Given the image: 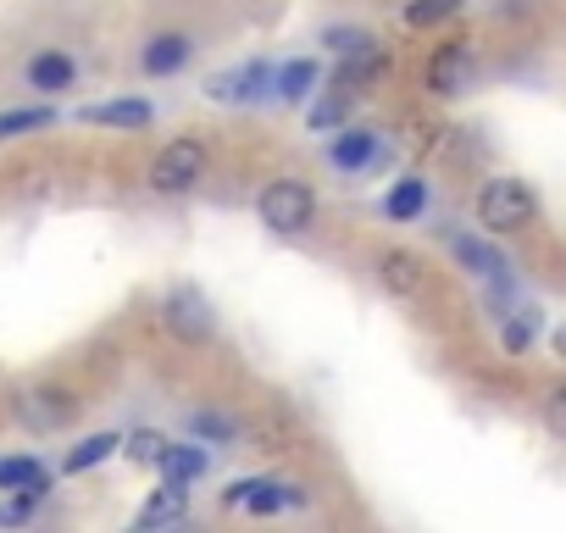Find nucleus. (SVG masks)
I'll list each match as a JSON object with an SVG mask.
<instances>
[{
  "instance_id": "1",
  "label": "nucleus",
  "mask_w": 566,
  "mask_h": 533,
  "mask_svg": "<svg viewBox=\"0 0 566 533\" xmlns=\"http://www.w3.org/2000/svg\"><path fill=\"white\" fill-rule=\"evenodd\" d=\"M478 222H483V233H522L527 222H538L533 184L527 178H511V173L483 178V189H478Z\"/></svg>"
},
{
  "instance_id": "2",
  "label": "nucleus",
  "mask_w": 566,
  "mask_h": 533,
  "mask_svg": "<svg viewBox=\"0 0 566 533\" xmlns=\"http://www.w3.org/2000/svg\"><path fill=\"white\" fill-rule=\"evenodd\" d=\"M255 217H261V228L295 239V233H306V228L317 222V189L301 184V178H272V184L255 195Z\"/></svg>"
},
{
  "instance_id": "3",
  "label": "nucleus",
  "mask_w": 566,
  "mask_h": 533,
  "mask_svg": "<svg viewBox=\"0 0 566 533\" xmlns=\"http://www.w3.org/2000/svg\"><path fill=\"white\" fill-rule=\"evenodd\" d=\"M206 178H211V145L206 139H189V134H178L172 145H161L156 161H150V189L156 195H189Z\"/></svg>"
},
{
  "instance_id": "4",
  "label": "nucleus",
  "mask_w": 566,
  "mask_h": 533,
  "mask_svg": "<svg viewBox=\"0 0 566 533\" xmlns=\"http://www.w3.org/2000/svg\"><path fill=\"white\" fill-rule=\"evenodd\" d=\"M161 323H167L172 339H184V345H211V339H217V312H211L206 290H195V284H172V290L161 295Z\"/></svg>"
},
{
  "instance_id": "5",
  "label": "nucleus",
  "mask_w": 566,
  "mask_h": 533,
  "mask_svg": "<svg viewBox=\"0 0 566 533\" xmlns=\"http://www.w3.org/2000/svg\"><path fill=\"white\" fill-rule=\"evenodd\" d=\"M312 494L301 483H283V478H239L228 483L222 505L228 511H250V516H277V511H290V505H306Z\"/></svg>"
},
{
  "instance_id": "6",
  "label": "nucleus",
  "mask_w": 566,
  "mask_h": 533,
  "mask_svg": "<svg viewBox=\"0 0 566 533\" xmlns=\"http://www.w3.org/2000/svg\"><path fill=\"white\" fill-rule=\"evenodd\" d=\"M272 73H277L272 62L250 56V62H239V67L206 79V101H217V106H255V101L272 95Z\"/></svg>"
},
{
  "instance_id": "7",
  "label": "nucleus",
  "mask_w": 566,
  "mask_h": 533,
  "mask_svg": "<svg viewBox=\"0 0 566 533\" xmlns=\"http://www.w3.org/2000/svg\"><path fill=\"white\" fill-rule=\"evenodd\" d=\"M472 73H478V56L467 40H444L433 56H428V95L433 101H455L472 90Z\"/></svg>"
},
{
  "instance_id": "8",
  "label": "nucleus",
  "mask_w": 566,
  "mask_h": 533,
  "mask_svg": "<svg viewBox=\"0 0 566 533\" xmlns=\"http://www.w3.org/2000/svg\"><path fill=\"white\" fill-rule=\"evenodd\" d=\"M73 411H78V400H73L67 389H56V384H29V389H18V422H23L29 433H56V428L73 422Z\"/></svg>"
},
{
  "instance_id": "9",
  "label": "nucleus",
  "mask_w": 566,
  "mask_h": 533,
  "mask_svg": "<svg viewBox=\"0 0 566 533\" xmlns=\"http://www.w3.org/2000/svg\"><path fill=\"white\" fill-rule=\"evenodd\" d=\"M378 284L395 295V301H428L433 279L417 250H378Z\"/></svg>"
},
{
  "instance_id": "10",
  "label": "nucleus",
  "mask_w": 566,
  "mask_h": 533,
  "mask_svg": "<svg viewBox=\"0 0 566 533\" xmlns=\"http://www.w3.org/2000/svg\"><path fill=\"white\" fill-rule=\"evenodd\" d=\"M78 123L117 128V134H145V128L156 123V112H150V101H139V95H117V101H95V106H84Z\"/></svg>"
},
{
  "instance_id": "11",
  "label": "nucleus",
  "mask_w": 566,
  "mask_h": 533,
  "mask_svg": "<svg viewBox=\"0 0 566 533\" xmlns=\"http://www.w3.org/2000/svg\"><path fill=\"white\" fill-rule=\"evenodd\" d=\"M328 161H334L339 173H361V167H373V161H378V128H361V123L334 128Z\"/></svg>"
},
{
  "instance_id": "12",
  "label": "nucleus",
  "mask_w": 566,
  "mask_h": 533,
  "mask_svg": "<svg viewBox=\"0 0 566 533\" xmlns=\"http://www.w3.org/2000/svg\"><path fill=\"white\" fill-rule=\"evenodd\" d=\"M317 84H323V62H317V56H295V62H283V67L272 73V95H277L283 106H306V101L317 95Z\"/></svg>"
},
{
  "instance_id": "13",
  "label": "nucleus",
  "mask_w": 566,
  "mask_h": 533,
  "mask_svg": "<svg viewBox=\"0 0 566 533\" xmlns=\"http://www.w3.org/2000/svg\"><path fill=\"white\" fill-rule=\"evenodd\" d=\"M189 56H195V40L172 29V34H156V40L139 51V67H145L150 79H172V73L189 67Z\"/></svg>"
},
{
  "instance_id": "14",
  "label": "nucleus",
  "mask_w": 566,
  "mask_h": 533,
  "mask_svg": "<svg viewBox=\"0 0 566 533\" xmlns=\"http://www.w3.org/2000/svg\"><path fill=\"white\" fill-rule=\"evenodd\" d=\"M189 516V483H178V478H167L145 505H139V527H172V522H184Z\"/></svg>"
},
{
  "instance_id": "15",
  "label": "nucleus",
  "mask_w": 566,
  "mask_h": 533,
  "mask_svg": "<svg viewBox=\"0 0 566 533\" xmlns=\"http://www.w3.org/2000/svg\"><path fill=\"white\" fill-rule=\"evenodd\" d=\"M450 250H455V261L467 266V273H478V279H489V284H511V273H505V255H500V250H489L483 239L455 233V239H450Z\"/></svg>"
},
{
  "instance_id": "16",
  "label": "nucleus",
  "mask_w": 566,
  "mask_h": 533,
  "mask_svg": "<svg viewBox=\"0 0 566 533\" xmlns=\"http://www.w3.org/2000/svg\"><path fill=\"white\" fill-rule=\"evenodd\" d=\"M0 489H12V494H40L51 489V467L40 456H0Z\"/></svg>"
},
{
  "instance_id": "17",
  "label": "nucleus",
  "mask_w": 566,
  "mask_h": 533,
  "mask_svg": "<svg viewBox=\"0 0 566 533\" xmlns=\"http://www.w3.org/2000/svg\"><path fill=\"white\" fill-rule=\"evenodd\" d=\"M29 84H34V90H45V95H62V90H73V84H78V62H73V56H62V51H40V56L29 62Z\"/></svg>"
},
{
  "instance_id": "18",
  "label": "nucleus",
  "mask_w": 566,
  "mask_h": 533,
  "mask_svg": "<svg viewBox=\"0 0 566 533\" xmlns=\"http://www.w3.org/2000/svg\"><path fill=\"white\" fill-rule=\"evenodd\" d=\"M45 128H56V112L51 106H12V112H0V145L45 134Z\"/></svg>"
},
{
  "instance_id": "19",
  "label": "nucleus",
  "mask_w": 566,
  "mask_h": 533,
  "mask_svg": "<svg viewBox=\"0 0 566 533\" xmlns=\"http://www.w3.org/2000/svg\"><path fill=\"white\" fill-rule=\"evenodd\" d=\"M384 211H389V222H417L428 211V178H400L384 195Z\"/></svg>"
},
{
  "instance_id": "20",
  "label": "nucleus",
  "mask_w": 566,
  "mask_h": 533,
  "mask_svg": "<svg viewBox=\"0 0 566 533\" xmlns=\"http://www.w3.org/2000/svg\"><path fill=\"white\" fill-rule=\"evenodd\" d=\"M123 450V433H90V439H78L73 450H67V461H62V472H90V467H101V461H112Z\"/></svg>"
},
{
  "instance_id": "21",
  "label": "nucleus",
  "mask_w": 566,
  "mask_h": 533,
  "mask_svg": "<svg viewBox=\"0 0 566 533\" xmlns=\"http://www.w3.org/2000/svg\"><path fill=\"white\" fill-rule=\"evenodd\" d=\"M189 433H195V439H206V445H239V433H244V428H239V417H233V411H211V406H206V411H195V417H189Z\"/></svg>"
},
{
  "instance_id": "22",
  "label": "nucleus",
  "mask_w": 566,
  "mask_h": 533,
  "mask_svg": "<svg viewBox=\"0 0 566 533\" xmlns=\"http://www.w3.org/2000/svg\"><path fill=\"white\" fill-rule=\"evenodd\" d=\"M206 467H211V456H206L200 445H167V456H161V472H167V478H178V483L206 478Z\"/></svg>"
},
{
  "instance_id": "23",
  "label": "nucleus",
  "mask_w": 566,
  "mask_h": 533,
  "mask_svg": "<svg viewBox=\"0 0 566 533\" xmlns=\"http://www.w3.org/2000/svg\"><path fill=\"white\" fill-rule=\"evenodd\" d=\"M350 106H356V90H350V84H339V95H328V101H317V106H312V128H317V134L345 128V123H350Z\"/></svg>"
},
{
  "instance_id": "24",
  "label": "nucleus",
  "mask_w": 566,
  "mask_h": 533,
  "mask_svg": "<svg viewBox=\"0 0 566 533\" xmlns=\"http://www.w3.org/2000/svg\"><path fill=\"white\" fill-rule=\"evenodd\" d=\"M167 433H156V428H134L128 439H123V450H128V461L134 467H161V456H167Z\"/></svg>"
},
{
  "instance_id": "25",
  "label": "nucleus",
  "mask_w": 566,
  "mask_h": 533,
  "mask_svg": "<svg viewBox=\"0 0 566 533\" xmlns=\"http://www.w3.org/2000/svg\"><path fill=\"white\" fill-rule=\"evenodd\" d=\"M533 334H538V312H533V306H522V312H511V317H505L500 345H505L511 356H522V351L533 345Z\"/></svg>"
},
{
  "instance_id": "26",
  "label": "nucleus",
  "mask_w": 566,
  "mask_h": 533,
  "mask_svg": "<svg viewBox=\"0 0 566 533\" xmlns=\"http://www.w3.org/2000/svg\"><path fill=\"white\" fill-rule=\"evenodd\" d=\"M461 7H467V0H411L406 23H411V29H439V23H450Z\"/></svg>"
},
{
  "instance_id": "27",
  "label": "nucleus",
  "mask_w": 566,
  "mask_h": 533,
  "mask_svg": "<svg viewBox=\"0 0 566 533\" xmlns=\"http://www.w3.org/2000/svg\"><path fill=\"white\" fill-rule=\"evenodd\" d=\"M323 45H328L334 56H350V51H367V45H378V40H373L367 29H328Z\"/></svg>"
},
{
  "instance_id": "28",
  "label": "nucleus",
  "mask_w": 566,
  "mask_h": 533,
  "mask_svg": "<svg viewBox=\"0 0 566 533\" xmlns=\"http://www.w3.org/2000/svg\"><path fill=\"white\" fill-rule=\"evenodd\" d=\"M544 428H549L555 439H566V384H555V389L544 395Z\"/></svg>"
},
{
  "instance_id": "29",
  "label": "nucleus",
  "mask_w": 566,
  "mask_h": 533,
  "mask_svg": "<svg viewBox=\"0 0 566 533\" xmlns=\"http://www.w3.org/2000/svg\"><path fill=\"white\" fill-rule=\"evenodd\" d=\"M34 505H40V494H18L7 511H0V522H7V527H23V522L34 516Z\"/></svg>"
},
{
  "instance_id": "30",
  "label": "nucleus",
  "mask_w": 566,
  "mask_h": 533,
  "mask_svg": "<svg viewBox=\"0 0 566 533\" xmlns=\"http://www.w3.org/2000/svg\"><path fill=\"white\" fill-rule=\"evenodd\" d=\"M549 345H555V356H560V362H566V323H560V328H555V334H549Z\"/></svg>"
}]
</instances>
